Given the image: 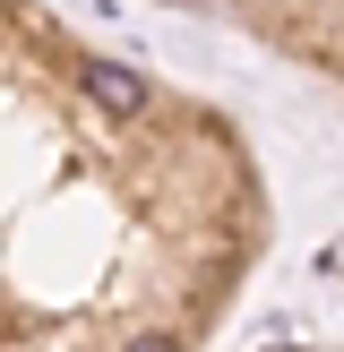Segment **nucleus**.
Here are the masks:
<instances>
[{
    "mask_svg": "<svg viewBox=\"0 0 344 352\" xmlns=\"http://www.w3.org/2000/svg\"><path fill=\"white\" fill-rule=\"evenodd\" d=\"M86 95H95L103 112H147V78L120 69V60H95V69H86Z\"/></svg>",
    "mask_w": 344,
    "mask_h": 352,
    "instance_id": "obj_1",
    "label": "nucleus"
},
{
    "mask_svg": "<svg viewBox=\"0 0 344 352\" xmlns=\"http://www.w3.org/2000/svg\"><path fill=\"white\" fill-rule=\"evenodd\" d=\"M129 352H172V344H164V336H147V344H129Z\"/></svg>",
    "mask_w": 344,
    "mask_h": 352,
    "instance_id": "obj_2",
    "label": "nucleus"
}]
</instances>
